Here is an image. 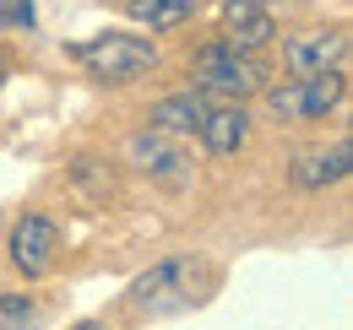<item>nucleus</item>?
I'll list each match as a JSON object with an SVG mask.
<instances>
[{
    "label": "nucleus",
    "mask_w": 353,
    "mask_h": 330,
    "mask_svg": "<svg viewBox=\"0 0 353 330\" xmlns=\"http://www.w3.org/2000/svg\"><path fill=\"white\" fill-rule=\"evenodd\" d=\"M201 287H207V265L190 260V254H174V260H158V265H147L136 276L131 303L141 314H179V309H190L201 298Z\"/></svg>",
    "instance_id": "1"
},
{
    "label": "nucleus",
    "mask_w": 353,
    "mask_h": 330,
    "mask_svg": "<svg viewBox=\"0 0 353 330\" xmlns=\"http://www.w3.org/2000/svg\"><path fill=\"white\" fill-rule=\"evenodd\" d=\"M190 76H196V92H223V98H250V92H266V60L261 54H239L228 43H207L196 49L190 60Z\"/></svg>",
    "instance_id": "2"
},
{
    "label": "nucleus",
    "mask_w": 353,
    "mask_h": 330,
    "mask_svg": "<svg viewBox=\"0 0 353 330\" xmlns=\"http://www.w3.org/2000/svg\"><path fill=\"white\" fill-rule=\"evenodd\" d=\"M77 60L88 65L98 82H136L158 71V49L136 33H103L92 43H77Z\"/></svg>",
    "instance_id": "3"
},
{
    "label": "nucleus",
    "mask_w": 353,
    "mask_h": 330,
    "mask_svg": "<svg viewBox=\"0 0 353 330\" xmlns=\"http://www.w3.org/2000/svg\"><path fill=\"white\" fill-rule=\"evenodd\" d=\"M343 71H326V76H299V82H283V87H266V109L277 120H321L343 103Z\"/></svg>",
    "instance_id": "4"
},
{
    "label": "nucleus",
    "mask_w": 353,
    "mask_h": 330,
    "mask_svg": "<svg viewBox=\"0 0 353 330\" xmlns=\"http://www.w3.org/2000/svg\"><path fill=\"white\" fill-rule=\"evenodd\" d=\"M283 60H288L294 82H299V76L343 71V60H348V28H315V33H299V38H288Z\"/></svg>",
    "instance_id": "5"
},
{
    "label": "nucleus",
    "mask_w": 353,
    "mask_h": 330,
    "mask_svg": "<svg viewBox=\"0 0 353 330\" xmlns=\"http://www.w3.org/2000/svg\"><path fill=\"white\" fill-rule=\"evenodd\" d=\"M54 254H60V228L49 217H39V211H28L11 228V265L22 276H44L49 265H54Z\"/></svg>",
    "instance_id": "6"
},
{
    "label": "nucleus",
    "mask_w": 353,
    "mask_h": 330,
    "mask_svg": "<svg viewBox=\"0 0 353 330\" xmlns=\"http://www.w3.org/2000/svg\"><path fill=\"white\" fill-rule=\"evenodd\" d=\"M125 157H131V168L158 173V179H185V163H190L174 146V135H163V130H136L125 141Z\"/></svg>",
    "instance_id": "7"
},
{
    "label": "nucleus",
    "mask_w": 353,
    "mask_h": 330,
    "mask_svg": "<svg viewBox=\"0 0 353 330\" xmlns=\"http://www.w3.org/2000/svg\"><path fill=\"white\" fill-rule=\"evenodd\" d=\"M348 157H353V146L348 141H337L332 152H305L299 163L288 168V179L299 184V190H326V184H337V179H348Z\"/></svg>",
    "instance_id": "8"
},
{
    "label": "nucleus",
    "mask_w": 353,
    "mask_h": 330,
    "mask_svg": "<svg viewBox=\"0 0 353 330\" xmlns=\"http://www.w3.org/2000/svg\"><path fill=\"white\" fill-rule=\"evenodd\" d=\"M207 109H212V98L207 92H174V98H163V103H152V114H147V130H163V135H174V130H201L207 120Z\"/></svg>",
    "instance_id": "9"
},
{
    "label": "nucleus",
    "mask_w": 353,
    "mask_h": 330,
    "mask_svg": "<svg viewBox=\"0 0 353 330\" xmlns=\"http://www.w3.org/2000/svg\"><path fill=\"white\" fill-rule=\"evenodd\" d=\"M245 135H250V120H245V109H239V103L207 109V120H201V146H207L212 157L239 152V146H245Z\"/></svg>",
    "instance_id": "10"
},
{
    "label": "nucleus",
    "mask_w": 353,
    "mask_h": 330,
    "mask_svg": "<svg viewBox=\"0 0 353 330\" xmlns=\"http://www.w3.org/2000/svg\"><path fill=\"white\" fill-rule=\"evenodd\" d=\"M277 38V16H272V6L266 11H228V28H223V43L228 49H239V54H256L261 43Z\"/></svg>",
    "instance_id": "11"
},
{
    "label": "nucleus",
    "mask_w": 353,
    "mask_h": 330,
    "mask_svg": "<svg viewBox=\"0 0 353 330\" xmlns=\"http://www.w3.org/2000/svg\"><path fill=\"white\" fill-rule=\"evenodd\" d=\"M71 179L88 190L92 206H109V201H114V173H109V163H98V157H82V163L71 168Z\"/></svg>",
    "instance_id": "12"
},
{
    "label": "nucleus",
    "mask_w": 353,
    "mask_h": 330,
    "mask_svg": "<svg viewBox=\"0 0 353 330\" xmlns=\"http://www.w3.org/2000/svg\"><path fill=\"white\" fill-rule=\"evenodd\" d=\"M131 16L163 33V28H179L190 11H185V6H174V0H131Z\"/></svg>",
    "instance_id": "13"
},
{
    "label": "nucleus",
    "mask_w": 353,
    "mask_h": 330,
    "mask_svg": "<svg viewBox=\"0 0 353 330\" xmlns=\"http://www.w3.org/2000/svg\"><path fill=\"white\" fill-rule=\"evenodd\" d=\"M39 325V303L22 292H0V330H33Z\"/></svg>",
    "instance_id": "14"
},
{
    "label": "nucleus",
    "mask_w": 353,
    "mask_h": 330,
    "mask_svg": "<svg viewBox=\"0 0 353 330\" xmlns=\"http://www.w3.org/2000/svg\"><path fill=\"white\" fill-rule=\"evenodd\" d=\"M17 22V28H33V0H0V28Z\"/></svg>",
    "instance_id": "15"
},
{
    "label": "nucleus",
    "mask_w": 353,
    "mask_h": 330,
    "mask_svg": "<svg viewBox=\"0 0 353 330\" xmlns=\"http://www.w3.org/2000/svg\"><path fill=\"white\" fill-rule=\"evenodd\" d=\"M174 6H185V11H196V6H207V0H174Z\"/></svg>",
    "instance_id": "16"
},
{
    "label": "nucleus",
    "mask_w": 353,
    "mask_h": 330,
    "mask_svg": "<svg viewBox=\"0 0 353 330\" xmlns=\"http://www.w3.org/2000/svg\"><path fill=\"white\" fill-rule=\"evenodd\" d=\"M77 330H109V325H98V320H88V325H77Z\"/></svg>",
    "instance_id": "17"
},
{
    "label": "nucleus",
    "mask_w": 353,
    "mask_h": 330,
    "mask_svg": "<svg viewBox=\"0 0 353 330\" xmlns=\"http://www.w3.org/2000/svg\"><path fill=\"white\" fill-rule=\"evenodd\" d=\"M0 76H6V60H0Z\"/></svg>",
    "instance_id": "18"
}]
</instances>
